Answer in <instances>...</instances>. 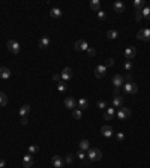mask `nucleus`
Masks as SVG:
<instances>
[{
    "instance_id": "49530a36",
    "label": "nucleus",
    "mask_w": 150,
    "mask_h": 168,
    "mask_svg": "<svg viewBox=\"0 0 150 168\" xmlns=\"http://www.w3.org/2000/svg\"><path fill=\"white\" fill-rule=\"evenodd\" d=\"M113 93H114V96H117V95H120V90H119V89H114Z\"/></svg>"
},
{
    "instance_id": "0eeeda50",
    "label": "nucleus",
    "mask_w": 150,
    "mask_h": 168,
    "mask_svg": "<svg viewBox=\"0 0 150 168\" xmlns=\"http://www.w3.org/2000/svg\"><path fill=\"white\" fill-rule=\"evenodd\" d=\"M123 56L126 57V60H132L135 56H137V48L135 47H129L123 51Z\"/></svg>"
},
{
    "instance_id": "a878e982",
    "label": "nucleus",
    "mask_w": 150,
    "mask_h": 168,
    "mask_svg": "<svg viewBox=\"0 0 150 168\" xmlns=\"http://www.w3.org/2000/svg\"><path fill=\"white\" fill-rule=\"evenodd\" d=\"M87 107H89V102H87V99L81 98V99L78 101V108H80V110H86Z\"/></svg>"
},
{
    "instance_id": "6e6552de",
    "label": "nucleus",
    "mask_w": 150,
    "mask_h": 168,
    "mask_svg": "<svg viewBox=\"0 0 150 168\" xmlns=\"http://www.w3.org/2000/svg\"><path fill=\"white\" fill-rule=\"evenodd\" d=\"M60 77H62V81H69V80H72V77H74V72H72V69L71 68H65L63 71H62V74H60Z\"/></svg>"
},
{
    "instance_id": "c03bdc74",
    "label": "nucleus",
    "mask_w": 150,
    "mask_h": 168,
    "mask_svg": "<svg viewBox=\"0 0 150 168\" xmlns=\"http://www.w3.org/2000/svg\"><path fill=\"white\" fill-rule=\"evenodd\" d=\"M27 117H21V125H27Z\"/></svg>"
},
{
    "instance_id": "f257e3e1",
    "label": "nucleus",
    "mask_w": 150,
    "mask_h": 168,
    "mask_svg": "<svg viewBox=\"0 0 150 168\" xmlns=\"http://www.w3.org/2000/svg\"><path fill=\"white\" fill-rule=\"evenodd\" d=\"M138 92V86L134 81H128L123 84V93L125 95H135Z\"/></svg>"
},
{
    "instance_id": "f704fd0d",
    "label": "nucleus",
    "mask_w": 150,
    "mask_h": 168,
    "mask_svg": "<svg viewBox=\"0 0 150 168\" xmlns=\"http://www.w3.org/2000/svg\"><path fill=\"white\" fill-rule=\"evenodd\" d=\"M98 18L101 20V21H105V18H107V14H105L104 11H98Z\"/></svg>"
},
{
    "instance_id": "1a4fd4ad",
    "label": "nucleus",
    "mask_w": 150,
    "mask_h": 168,
    "mask_svg": "<svg viewBox=\"0 0 150 168\" xmlns=\"http://www.w3.org/2000/svg\"><path fill=\"white\" fill-rule=\"evenodd\" d=\"M137 38L140 41H149L150 39V29H141L138 33H137Z\"/></svg>"
},
{
    "instance_id": "4c0bfd02",
    "label": "nucleus",
    "mask_w": 150,
    "mask_h": 168,
    "mask_svg": "<svg viewBox=\"0 0 150 168\" xmlns=\"http://www.w3.org/2000/svg\"><path fill=\"white\" fill-rule=\"evenodd\" d=\"M141 20H143V15H141V12L135 11V21H141Z\"/></svg>"
},
{
    "instance_id": "20e7f679",
    "label": "nucleus",
    "mask_w": 150,
    "mask_h": 168,
    "mask_svg": "<svg viewBox=\"0 0 150 168\" xmlns=\"http://www.w3.org/2000/svg\"><path fill=\"white\" fill-rule=\"evenodd\" d=\"M111 84L114 86V89H120V87H123V84H125V77H123V75H120V74L114 75V77H113Z\"/></svg>"
},
{
    "instance_id": "393cba45",
    "label": "nucleus",
    "mask_w": 150,
    "mask_h": 168,
    "mask_svg": "<svg viewBox=\"0 0 150 168\" xmlns=\"http://www.w3.org/2000/svg\"><path fill=\"white\" fill-rule=\"evenodd\" d=\"M90 8L93 9V11H101V2H99V0H92L90 2Z\"/></svg>"
},
{
    "instance_id": "9b49d317",
    "label": "nucleus",
    "mask_w": 150,
    "mask_h": 168,
    "mask_svg": "<svg viewBox=\"0 0 150 168\" xmlns=\"http://www.w3.org/2000/svg\"><path fill=\"white\" fill-rule=\"evenodd\" d=\"M105 72H107V68H105L104 65H98L96 68H95V77L96 78H102L105 75Z\"/></svg>"
},
{
    "instance_id": "7ed1b4c3",
    "label": "nucleus",
    "mask_w": 150,
    "mask_h": 168,
    "mask_svg": "<svg viewBox=\"0 0 150 168\" xmlns=\"http://www.w3.org/2000/svg\"><path fill=\"white\" fill-rule=\"evenodd\" d=\"M87 158H89V161H92V162L99 161V159L102 158V152H101L99 149H90L89 153H87Z\"/></svg>"
},
{
    "instance_id": "f3484780",
    "label": "nucleus",
    "mask_w": 150,
    "mask_h": 168,
    "mask_svg": "<svg viewBox=\"0 0 150 168\" xmlns=\"http://www.w3.org/2000/svg\"><path fill=\"white\" fill-rule=\"evenodd\" d=\"M9 77H11L9 68H5V66H2V68H0V78H2V80H9Z\"/></svg>"
},
{
    "instance_id": "a211bd4d",
    "label": "nucleus",
    "mask_w": 150,
    "mask_h": 168,
    "mask_svg": "<svg viewBox=\"0 0 150 168\" xmlns=\"http://www.w3.org/2000/svg\"><path fill=\"white\" fill-rule=\"evenodd\" d=\"M80 150H83V152H89V150H90V143H89V140H81V141H80Z\"/></svg>"
},
{
    "instance_id": "cd10ccee",
    "label": "nucleus",
    "mask_w": 150,
    "mask_h": 168,
    "mask_svg": "<svg viewBox=\"0 0 150 168\" xmlns=\"http://www.w3.org/2000/svg\"><path fill=\"white\" fill-rule=\"evenodd\" d=\"M141 15L144 17V18L150 20V6H144V8L141 9Z\"/></svg>"
},
{
    "instance_id": "2eb2a0df",
    "label": "nucleus",
    "mask_w": 150,
    "mask_h": 168,
    "mask_svg": "<svg viewBox=\"0 0 150 168\" xmlns=\"http://www.w3.org/2000/svg\"><path fill=\"white\" fill-rule=\"evenodd\" d=\"M23 165H24V168H30V167L33 165V155L27 153V155L23 158Z\"/></svg>"
},
{
    "instance_id": "412c9836",
    "label": "nucleus",
    "mask_w": 150,
    "mask_h": 168,
    "mask_svg": "<svg viewBox=\"0 0 150 168\" xmlns=\"http://www.w3.org/2000/svg\"><path fill=\"white\" fill-rule=\"evenodd\" d=\"M113 8H114V11L117 12V14H120V12L125 11V3H123V2H116V3L113 5Z\"/></svg>"
},
{
    "instance_id": "39448f33",
    "label": "nucleus",
    "mask_w": 150,
    "mask_h": 168,
    "mask_svg": "<svg viewBox=\"0 0 150 168\" xmlns=\"http://www.w3.org/2000/svg\"><path fill=\"white\" fill-rule=\"evenodd\" d=\"M131 110L129 108H126V107H122V108H119V111H117V119L119 120H126V119H129L131 117Z\"/></svg>"
},
{
    "instance_id": "5701e85b",
    "label": "nucleus",
    "mask_w": 150,
    "mask_h": 168,
    "mask_svg": "<svg viewBox=\"0 0 150 168\" xmlns=\"http://www.w3.org/2000/svg\"><path fill=\"white\" fill-rule=\"evenodd\" d=\"M29 113H30V105H29V104H26V105H23V107L20 108V116H21V117H27Z\"/></svg>"
},
{
    "instance_id": "423d86ee",
    "label": "nucleus",
    "mask_w": 150,
    "mask_h": 168,
    "mask_svg": "<svg viewBox=\"0 0 150 168\" xmlns=\"http://www.w3.org/2000/svg\"><path fill=\"white\" fill-rule=\"evenodd\" d=\"M74 48H75V51H87V50H89V44L84 39H80V41H77L74 44Z\"/></svg>"
},
{
    "instance_id": "7c9ffc66",
    "label": "nucleus",
    "mask_w": 150,
    "mask_h": 168,
    "mask_svg": "<svg viewBox=\"0 0 150 168\" xmlns=\"http://www.w3.org/2000/svg\"><path fill=\"white\" fill-rule=\"evenodd\" d=\"M72 116H74V119L80 120L81 117H83V113H81V110H80V108H75V110L72 111Z\"/></svg>"
},
{
    "instance_id": "ea45409f",
    "label": "nucleus",
    "mask_w": 150,
    "mask_h": 168,
    "mask_svg": "<svg viewBox=\"0 0 150 168\" xmlns=\"http://www.w3.org/2000/svg\"><path fill=\"white\" fill-rule=\"evenodd\" d=\"M74 161V155H66V164H72Z\"/></svg>"
},
{
    "instance_id": "ddd939ff",
    "label": "nucleus",
    "mask_w": 150,
    "mask_h": 168,
    "mask_svg": "<svg viewBox=\"0 0 150 168\" xmlns=\"http://www.w3.org/2000/svg\"><path fill=\"white\" fill-rule=\"evenodd\" d=\"M65 107L74 111V110L77 108V102H75V99H74V98H71V96H68V98L65 99Z\"/></svg>"
},
{
    "instance_id": "37998d69",
    "label": "nucleus",
    "mask_w": 150,
    "mask_h": 168,
    "mask_svg": "<svg viewBox=\"0 0 150 168\" xmlns=\"http://www.w3.org/2000/svg\"><path fill=\"white\" fill-rule=\"evenodd\" d=\"M128 81H132V74H126L125 75V83H128Z\"/></svg>"
},
{
    "instance_id": "2f4dec72",
    "label": "nucleus",
    "mask_w": 150,
    "mask_h": 168,
    "mask_svg": "<svg viewBox=\"0 0 150 168\" xmlns=\"http://www.w3.org/2000/svg\"><path fill=\"white\" fill-rule=\"evenodd\" d=\"M96 107H98L99 110H107V102H105V101H98Z\"/></svg>"
},
{
    "instance_id": "c85d7f7f",
    "label": "nucleus",
    "mask_w": 150,
    "mask_h": 168,
    "mask_svg": "<svg viewBox=\"0 0 150 168\" xmlns=\"http://www.w3.org/2000/svg\"><path fill=\"white\" fill-rule=\"evenodd\" d=\"M66 89H68V86H66V83H65V81L57 83V90H59L60 93H65V92H66Z\"/></svg>"
},
{
    "instance_id": "f03ea898",
    "label": "nucleus",
    "mask_w": 150,
    "mask_h": 168,
    "mask_svg": "<svg viewBox=\"0 0 150 168\" xmlns=\"http://www.w3.org/2000/svg\"><path fill=\"white\" fill-rule=\"evenodd\" d=\"M8 50L12 53V54H18L20 51H21V45H20V42L18 41H15V39H11L9 42H8Z\"/></svg>"
},
{
    "instance_id": "c756f323",
    "label": "nucleus",
    "mask_w": 150,
    "mask_h": 168,
    "mask_svg": "<svg viewBox=\"0 0 150 168\" xmlns=\"http://www.w3.org/2000/svg\"><path fill=\"white\" fill-rule=\"evenodd\" d=\"M132 68H134V65H132V62H131V60H126V62L123 63V69H125L126 72H131V71H132Z\"/></svg>"
},
{
    "instance_id": "4be33fe9",
    "label": "nucleus",
    "mask_w": 150,
    "mask_h": 168,
    "mask_svg": "<svg viewBox=\"0 0 150 168\" xmlns=\"http://www.w3.org/2000/svg\"><path fill=\"white\" fill-rule=\"evenodd\" d=\"M107 38H108V39H117V38H119V32L114 30V29H110V30L107 32Z\"/></svg>"
},
{
    "instance_id": "58836bf2",
    "label": "nucleus",
    "mask_w": 150,
    "mask_h": 168,
    "mask_svg": "<svg viewBox=\"0 0 150 168\" xmlns=\"http://www.w3.org/2000/svg\"><path fill=\"white\" fill-rule=\"evenodd\" d=\"M87 54H89L90 57H93V56L96 54V50H95V48H89V50H87Z\"/></svg>"
},
{
    "instance_id": "4468645a",
    "label": "nucleus",
    "mask_w": 150,
    "mask_h": 168,
    "mask_svg": "<svg viewBox=\"0 0 150 168\" xmlns=\"http://www.w3.org/2000/svg\"><path fill=\"white\" fill-rule=\"evenodd\" d=\"M51 164H53L54 168H62L63 167V158L59 156V155H56V156L51 158Z\"/></svg>"
},
{
    "instance_id": "c9c22d12",
    "label": "nucleus",
    "mask_w": 150,
    "mask_h": 168,
    "mask_svg": "<svg viewBox=\"0 0 150 168\" xmlns=\"http://www.w3.org/2000/svg\"><path fill=\"white\" fill-rule=\"evenodd\" d=\"M113 65H114V59H107L104 66H105V68H110V66H113Z\"/></svg>"
},
{
    "instance_id": "9d476101",
    "label": "nucleus",
    "mask_w": 150,
    "mask_h": 168,
    "mask_svg": "<svg viewBox=\"0 0 150 168\" xmlns=\"http://www.w3.org/2000/svg\"><path fill=\"white\" fill-rule=\"evenodd\" d=\"M101 134H102L105 138H111L113 134H114V131H113V128H111L110 125H105V126L101 128Z\"/></svg>"
},
{
    "instance_id": "473e14b6",
    "label": "nucleus",
    "mask_w": 150,
    "mask_h": 168,
    "mask_svg": "<svg viewBox=\"0 0 150 168\" xmlns=\"http://www.w3.org/2000/svg\"><path fill=\"white\" fill-rule=\"evenodd\" d=\"M39 152V146H30L29 147V153L30 155H35V153H38Z\"/></svg>"
},
{
    "instance_id": "f8f14e48",
    "label": "nucleus",
    "mask_w": 150,
    "mask_h": 168,
    "mask_svg": "<svg viewBox=\"0 0 150 168\" xmlns=\"http://www.w3.org/2000/svg\"><path fill=\"white\" fill-rule=\"evenodd\" d=\"M111 107L113 108H122L123 107V96H120V95L114 96L113 102H111Z\"/></svg>"
},
{
    "instance_id": "72a5a7b5",
    "label": "nucleus",
    "mask_w": 150,
    "mask_h": 168,
    "mask_svg": "<svg viewBox=\"0 0 150 168\" xmlns=\"http://www.w3.org/2000/svg\"><path fill=\"white\" fill-rule=\"evenodd\" d=\"M77 158H78L80 161H83V159H86V158H87V155H86V152H83V150H78Z\"/></svg>"
},
{
    "instance_id": "e433bc0d",
    "label": "nucleus",
    "mask_w": 150,
    "mask_h": 168,
    "mask_svg": "<svg viewBox=\"0 0 150 168\" xmlns=\"http://www.w3.org/2000/svg\"><path fill=\"white\" fill-rule=\"evenodd\" d=\"M116 138H117V141H123L125 140V134L123 132H119L117 135H116Z\"/></svg>"
},
{
    "instance_id": "a18cd8bd",
    "label": "nucleus",
    "mask_w": 150,
    "mask_h": 168,
    "mask_svg": "<svg viewBox=\"0 0 150 168\" xmlns=\"http://www.w3.org/2000/svg\"><path fill=\"white\" fill-rule=\"evenodd\" d=\"M6 165V161H3V159H0V168H3Z\"/></svg>"
},
{
    "instance_id": "bb28decb",
    "label": "nucleus",
    "mask_w": 150,
    "mask_h": 168,
    "mask_svg": "<svg viewBox=\"0 0 150 168\" xmlns=\"http://www.w3.org/2000/svg\"><path fill=\"white\" fill-rule=\"evenodd\" d=\"M6 104H8V96H6V93H5V92H0V105L5 107Z\"/></svg>"
},
{
    "instance_id": "dca6fc26",
    "label": "nucleus",
    "mask_w": 150,
    "mask_h": 168,
    "mask_svg": "<svg viewBox=\"0 0 150 168\" xmlns=\"http://www.w3.org/2000/svg\"><path fill=\"white\" fill-rule=\"evenodd\" d=\"M114 116H116V108L110 107V108H107V111L104 113V119H105V120H111Z\"/></svg>"
},
{
    "instance_id": "b1692460",
    "label": "nucleus",
    "mask_w": 150,
    "mask_h": 168,
    "mask_svg": "<svg viewBox=\"0 0 150 168\" xmlns=\"http://www.w3.org/2000/svg\"><path fill=\"white\" fill-rule=\"evenodd\" d=\"M146 5H144V0H134V8L138 11V12H141V9L144 8Z\"/></svg>"
},
{
    "instance_id": "a19ab883",
    "label": "nucleus",
    "mask_w": 150,
    "mask_h": 168,
    "mask_svg": "<svg viewBox=\"0 0 150 168\" xmlns=\"http://www.w3.org/2000/svg\"><path fill=\"white\" fill-rule=\"evenodd\" d=\"M53 80H54V81H57V83H60V81H62V77H60V74H56V75H53Z\"/></svg>"
},
{
    "instance_id": "79ce46f5",
    "label": "nucleus",
    "mask_w": 150,
    "mask_h": 168,
    "mask_svg": "<svg viewBox=\"0 0 150 168\" xmlns=\"http://www.w3.org/2000/svg\"><path fill=\"white\" fill-rule=\"evenodd\" d=\"M89 162H90V161H89V158H86V159H83V161H81V165H83V167H87V165H89Z\"/></svg>"
},
{
    "instance_id": "6ab92c4d",
    "label": "nucleus",
    "mask_w": 150,
    "mask_h": 168,
    "mask_svg": "<svg viewBox=\"0 0 150 168\" xmlns=\"http://www.w3.org/2000/svg\"><path fill=\"white\" fill-rule=\"evenodd\" d=\"M51 44V41H50L48 36H42L39 39V48H48V45Z\"/></svg>"
},
{
    "instance_id": "aec40b11",
    "label": "nucleus",
    "mask_w": 150,
    "mask_h": 168,
    "mask_svg": "<svg viewBox=\"0 0 150 168\" xmlns=\"http://www.w3.org/2000/svg\"><path fill=\"white\" fill-rule=\"evenodd\" d=\"M50 15H51V18H60V17L63 15V12H62L59 8H51V11H50Z\"/></svg>"
}]
</instances>
